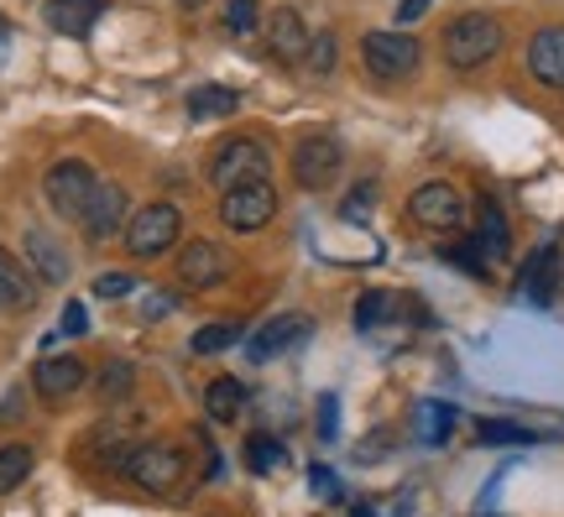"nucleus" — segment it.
Returning a JSON list of instances; mask_svg holds the SVG:
<instances>
[{"mask_svg":"<svg viewBox=\"0 0 564 517\" xmlns=\"http://www.w3.org/2000/svg\"><path fill=\"white\" fill-rule=\"evenodd\" d=\"M246 460H251V471H257V476H272V471H278V460H282V444L272 434H251L246 439Z\"/></svg>","mask_w":564,"mask_h":517,"instance_id":"obj_28","label":"nucleus"},{"mask_svg":"<svg viewBox=\"0 0 564 517\" xmlns=\"http://www.w3.org/2000/svg\"><path fill=\"white\" fill-rule=\"evenodd\" d=\"M42 17L58 37H89V26L105 17V0H47Z\"/></svg>","mask_w":564,"mask_h":517,"instance_id":"obj_18","label":"nucleus"},{"mask_svg":"<svg viewBox=\"0 0 564 517\" xmlns=\"http://www.w3.org/2000/svg\"><path fill=\"white\" fill-rule=\"evenodd\" d=\"M257 21H262V6H257V0H225V32H230V37H251Z\"/></svg>","mask_w":564,"mask_h":517,"instance_id":"obj_27","label":"nucleus"},{"mask_svg":"<svg viewBox=\"0 0 564 517\" xmlns=\"http://www.w3.org/2000/svg\"><path fill=\"white\" fill-rule=\"evenodd\" d=\"M121 471L137 481L141 492H173L188 471V455H183L178 444H126L121 450Z\"/></svg>","mask_w":564,"mask_h":517,"instance_id":"obj_3","label":"nucleus"},{"mask_svg":"<svg viewBox=\"0 0 564 517\" xmlns=\"http://www.w3.org/2000/svg\"><path fill=\"white\" fill-rule=\"evenodd\" d=\"M84 377H89V366H84L79 356H47L37 371H32V387H37V398L63 402V398H74V392H79Z\"/></svg>","mask_w":564,"mask_h":517,"instance_id":"obj_13","label":"nucleus"},{"mask_svg":"<svg viewBox=\"0 0 564 517\" xmlns=\"http://www.w3.org/2000/svg\"><path fill=\"white\" fill-rule=\"evenodd\" d=\"M528 74L544 89H564V26H544L528 42Z\"/></svg>","mask_w":564,"mask_h":517,"instance_id":"obj_14","label":"nucleus"},{"mask_svg":"<svg viewBox=\"0 0 564 517\" xmlns=\"http://www.w3.org/2000/svg\"><path fill=\"white\" fill-rule=\"evenodd\" d=\"M236 110H241V95L225 89V84H199V89L188 95V116L194 120H230Z\"/></svg>","mask_w":564,"mask_h":517,"instance_id":"obj_22","label":"nucleus"},{"mask_svg":"<svg viewBox=\"0 0 564 517\" xmlns=\"http://www.w3.org/2000/svg\"><path fill=\"white\" fill-rule=\"evenodd\" d=\"M230 272H236V261H230V251H225L220 240H188V246L178 251V282L183 288H194V293L220 288Z\"/></svg>","mask_w":564,"mask_h":517,"instance_id":"obj_11","label":"nucleus"},{"mask_svg":"<svg viewBox=\"0 0 564 517\" xmlns=\"http://www.w3.org/2000/svg\"><path fill=\"white\" fill-rule=\"evenodd\" d=\"M230 345H246V324H236V319H215V324H204L199 335L188 340L194 356H220Z\"/></svg>","mask_w":564,"mask_h":517,"instance_id":"obj_23","label":"nucleus"},{"mask_svg":"<svg viewBox=\"0 0 564 517\" xmlns=\"http://www.w3.org/2000/svg\"><path fill=\"white\" fill-rule=\"evenodd\" d=\"M554 288H560V246H544V251L523 267V293L533 303H549Z\"/></svg>","mask_w":564,"mask_h":517,"instance_id":"obj_21","label":"nucleus"},{"mask_svg":"<svg viewBox=\"0 0 564 517\" xmlns=\"http://www.w3.org/2000/svg\"><path fill=\"white\" fill-rule=\"evenodd\" d=\"M444 261H455V267H465L470 278H486V251L476 246V240H460V246H444Z\"/></svg>","mask_w":564,"mask_h":517,"instance_id":"obj_32","label":"nucleus"},{"mask_svg":"<svg viewBox=\"0 0 564 517\" xmlns=\"http://www.w3.org/2000/svg\"><path fill=\"white\" fill-rule=\"evenodd\" d=\"M37 288H42L37 272L0 246V309H11V314L32 309V303H37Z\"/></svg>","mask_w":564,"mask_h":517,"instance_id":"obj_16","label":"nucleus"},{"mask_svg":"<svg viewBox=\"0 0 564 517\" xmlns=\"http://www.w3.org/2000/svg\"><path fill=\"white\" fill-rule=\"evenodd\" d=\"M392 314V299H387L382 288H371V293H361V303H356V330H377V324H382V319Z\"/></svg>","mask_w":564,"mask_h":517,"instance_id":"obj_29","label":"nucleus"},{"mask_svg":"<svg viewBox=\"0 0 564 517\" xmlns=\"http://www.w3.org/2000/svg\"><path fill=\"white\" fill-rule=\"evenodd\" d=\"M178 236H183V215H178V204H167V200L141 204L137 215L126 219V251L137 261H152L162 251H173Z\"/></svg>","mask_w":564,"mask_h":517,"instance_id":"obj_2","label":"nucleus"},{"mask_svg":"<svg viewBox=\"0 0 564 517\" xmlns=\"http://www.w3.org/2000/svg\"><path fill=\"white\" fill-rule=\"evenodd\" d=\"M267 168H272V152H267L257 137H230L215 147V158H209V183L215 189H236V183H251V179H267Z\"/></svg>","mask_w":564,"mask_h":517,"instance_id":"obj_6","label":"nucleus"},{"mask_svg":"<svg viewBox=\"0 0 564 517\" xmlns=\"http://www.w3.org/2000/svg\"><path fill=\"white\" fill-rule=\"evenodd\" d=\"M476 439H481V444H533V429H523V423H497V418H486L481 429H476Z\"/></svg>","mask_w":564,"mask_h":517,"instance_id":"obj_30","label":"nucleus"},{"mask_svg":"<svg viewBox=\"0 0 564 517\" xmlns=\"http://www.w3.org/2000/svg\"><path fill=\"white\" fill-rule=\"evenodd\" d=\"M423 11H429V0H403V6H398V21L408 26V21H419Z\"/></svg>","mask_w":564,"mask_h":517,"instance_id":"obj_38","label":"nucleus"},{"mask_svg":"<svg viewBox=\"0 0 564 517\" xmlns=\"http://www.w3.org/2000/svg\"><path fill=\"white\" fill-rule=\"evenodd\" d=\"M131 293H137V278H131V272H100V278H95V299H131Z\"/></svg>","mask_w":564,"mask_h":517,"instance_id":"obj_33","label":"nucleus"},{"mask_svg":"<svg viewBox=\"0 0 564 517\" xmlns=\"http://www.w3.org/2000/svg\"><path fill=\"white\" fill-rule=\"evenodd\" d=\"M32 444H0V497H11L21 481L32 476Z\"/></svg>","mask_w":564,"mask_h":517,"instance_id":"obj_25","label":"nucleus"},{"mask_svg":"<svg viewBox=\"0 0 564 517\" xmlns=\"http://www.w3.org/2000/svg\"><path fill=\"white\" fill-rule=\"evenodd\" d=\"M21 251H26V267L37 272V282H47V288H63V282H68V257H63V246L47 236V230H26Z\"/></svg>","mask_w":564,"mask_h":517,"instance_id":"obj_17","label":"nucleus"},{"mask_svg":"<svg viewBox=\"0 0 564 517\" xmlns=\"http://www.w3.org/2000/svg\"><path fill=\"white\" fill-rule=\"evenodd\" d=\"M308 26H303V17L293 11V6H278L272 17H267V47L278 53L282 63H303V53H308Z\"/></svg>","mask_w":564,"mask_h":517,"instance_id":"obj_15","label":"nucleus"},{"mask_svg":"<svg viewBox=\"0 0 564 517\" xmlns=\"http://www.w3.org/2000/svg\"><path fill=\"white\" fill-rule=\"evenodd\" d=\"M178 6H183V11H199V6H204V0H178Z\"/></svg>","mask_w":564,"mask_h":517,"instance_id":"obj_40","label":"nucleus"},{"mask_svg":"<svg viewBox=\"0 0 564 517\" xmlns=\"http://www.w3.org/2000/svg\"><path fill=\"white\" fill-rule=\"evenodd\" d=\"M356 517H371V513H366V507H356Z\"/></svg>","mask_w":564,"mask_h":517,"instance_id":"obj_41","label":"nucleus"},{"mask_svg":"<svg viewBox=\"0 0 564 517\" xmlns=\"http://www.w3.org/2000/svg\"><path fill=\"white\" fill-rule=\"evenodd\" d=\"M340 162H345V152L335 137H303L293 147V183L308 189V194H324L329 183L340 179Z\"/></svg>","mask_w":564,"mask_h":517,"instance_id":"obj_8","label":"nucleus"},{"mask_svg":"<svg viewBox=\"0 0 564 517\" xmlns=\"http://www.w3.org/2000/svg\"><path fill=\"white\" fill-rule=\"evenodd\" d=\"M63 335H89V314H84L79 299L63 303Z\"/></svg>","mask_w":564,"mask_h":517,"instance_id":"obj_34","label":"nucleus"},{"mask_svg":"<svg viewBox=\"0 0 564 517\" xmlns=\"http://www.w3.org/2000/svg\"><path fill=\"white\" fill-rule=\"evenodd\" d=\"M335 398H319V439H335Z\"/></svg>","mask_w":564,"mask_h":517,"instance_id":"obj_37","label":"nucleus"},{"mask_svg":"<svg viewBox=\"0 0 564 517\" xmlns=\"http://www.w3.org/2000/svg\"><path fill=\"white\" fill-rule=\"evenodd\" d=\"M6 37H11V21L0 17V47H6Z\"/></svg>","mask_w":564,"mask_h":517,"instance_id":"obj_39","label":"nucleus"},{"mask_svg":"<svg viewBox=\"0 0 564 517\" xmlns=\"http://www.w3.org/2000/svg\"><path fill=\"white\" fill-rule=\"evenodd\" d=\"M497 53H502V21L497 17H486V11H465V17H455L449 26H444V63H449V68H460V74L491 63Z\"/></svg>","mask_w":564,"mask_h":517,"instance_id":"obj_1","label":"nucleus"},{"mask_svg":"<svg viewBox=\"0 0 564 517\" xmlns=\"http://www.w3.org/2000/svg\"><path fill=\"white\" fill-rule=\"evenodd\" d=\"M126 219H131V194H126L121 183H100V189L89 194V204H84L79 225L95 246H105V240H116L126 230Z\"/></svg>","mask_w":564,"mask_h":517,"instance_id":"obj_9","label":"nucleus"},{"mask_svg":"<svg viewBox=\"0 0 564 517\" xmlns=\"http://www.w3.org/2000/svg\"><path fill=\"white\" fill-rule=\"evenodd\" d=\"M95 189H100V179H95V168L84 158H58L47 168V179H42V194H47L58 219H79Z\"/></svg>","mask_w":564,"mask_h":517,"instance_id":"obj_5","label":"nucleus"},{"mask_svg":"<svg viewBox=\"0 0 564 517\" xmlns=\"http://www.w3.org/2000/svg\"><path fill=\"white\" fill-rule=\"evenodd\" d=\"M278 215V189L267 179H251V183H236V189H225L220 194V219L225 230H236V236H257L267 230Z\"/></svg>","mask_w":564,"mask_h":517,"instance_id":"obj_4","label":"nucleus"},{"mask_svg":"<svg viewBox=\"0 0 564 517\" xmlns=\"http://www.w3.org/2000/svg\"><path fill=\"white\" fill-rule=\"evenodd\" d=\"M413 429H419L423 444H444V439L455 434V408H449V402H440V398L419 402V418H413Z\"/></svg>","mask_w":564,"mask_h":517,"instance_id":"obj_24","label":"nucleus"},{"mask_svg":"<svg viewBox=\"0 0 564 517\" xmlns=\"http://www.w3.org/2000/svg\"><path fill=\"white\" fill-rule=\"evenodd\" d=\"M476 246H481L491 261H502L512 251V225L497 209V200H481V215H476Z\"/></svg>","mask_w":564,"mask_h":517,"instance_id":"obj_19","label":"nucleus"},{"mask_svg":"<svg viewBox=\"0 0 564 517\" xmlns=\"http://www.w3.org/2000/svg\"><path fill=\"white\" fill-rule=\"evenodd\" d=\"M371 194H377V189H371V183H366V189H356V194H350V200H345V219H361L366 209H371Z\"/></svg>","mask_w":564,"mask_h":517,"instance_id":"obj_36","label":"nucleus"},{"mask_svg":"<svg viewBox=\"0 0 564 517\" xmlns=\"http://www.w3.org/2000/svg\"><path fill=\"white\" fill-rule=\"evenodd\" d=\"M335 58H340L335 37H329V32H314V37H308V53H303L299 68H308L314 79H324V74H335Z\"/></svg>","mask_w":564,"mask_h":517,"instance_id":"obj_26","label":"nucleus"},{"mask_svg":"<svg viewBox=\"0 0 564 517\" xmlns=\"http://www.w3.org/2000/svg\"><path fill=\"white\" fill-rule=\"evenodd\" d=\"M131 360H110L105 366V377H100V402H116V398H126L131 392Z\"/></svg>","mask_w":564,"mask_h":517,"instance_id":"obj_31","label":"nucleus"},{"mask_svg":"<svg viewBox=\"0 0 564 517\" xmlns=\"http://www.w3.org/2000/svg\"><path fill=\"white\" fill-rule=\"evenodd\" d=\"M408 215L419 219L423 230H460L465 225V194L455 183H423L408 200Z\"/></svg>","mask_w":564,"mask_h":517,"instance_id":"obj_12","label":"nucleus"},{"mask_svg":"<svg viewBox=\"0 0 564 517\" xmlns=\"http://www.w3.org/2000/svg\"><path fill=\"white\" fill-rule=\"evenodd\" d=\"M308 481H314V492H319L324 502H340V481L329 476L324 465H314V471H308Z\"/></svg>","mask_w":564,"mask_h":517,"instance_id":"obj_35","label":"nucleus"},{"mask_svg":"<svg viewBox=\"0 0 564 517\" xmlns=\"http://www.w3.org/2000/svg\"><path fill=\"white\" fill-rule=\"evenodd\" d=\"M419 37H408V32H366L361 37V63L371 79H387L398 84L408 79L413 68H419Z\"/></svg>","mask_w":564,"mask_h":517,"instance_id":"obj_7","label":"nucleus"},{"mask_svg":"<svg viewBox=\"0 0 564 517\" xmlns=\"http://www.w3.org/2000/svg\"><path fill=\"white\" fill-rule=\"evenodd\" d=\"M308 330H314V319L308 314H272L262 330H246V360H251V366H267L272 356L303 345Z\"/></svg>","mask_w":564,"mask_h":517,"instance_id":"obj_10","label":"nucleus"},{"mask_svg":"<svg viewBox=\"0 0 564 517\" xmlns=\"http://www.w3.org/2000/svg\"><path fill=\"white\" fill-rule=\"evenodd\" d=\"M241 408H246L241 377H215L209 387H204V413H209V423H236Z\"/></svg>","mask_w":564,"mask_h":517,"instance_id":"obj_20","label":"nucleus"}]
</instances>
